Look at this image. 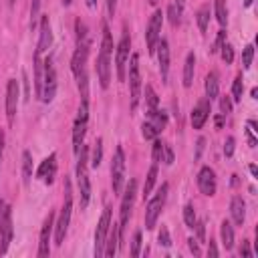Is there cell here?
Segmentation results:
<instances>
[{
  "mask_svg": "<svg viewBox=\"0 0 258 258\" xmlns=\"http://www.w3.org/2000/svg\"><path fill=\"white\" fill-rule=\"evenodd\" d=\"M170 20L173 24H179V20H182V6H177L175 2L170 6Z\"/></svg>",
  "mask_w": 258,
  "mask_h": 258,
  "instance_id": "f35d334b",
  "label": "cell"
},
{
  "mask_svg": "<svg viewBox=\"0 0 258 258\" xmlns=\"http://www.w3.org/2000/svg\"><path fill=\"white\" fill-rule=\"evenodd\" d=\"M0 254H6L8 244L12 242V214L10 208L6 206V214H4V222H2V230H0Z\"/></svg>",
  "mask_w": 258,
  "mask_h": 258,
  "instance_id": "ac0fdd59",
  "label": "cell"
},
{
  "mask_svg": "<svg viewBox=\"0 0 258 258\" xmlns=\"http://www.w3.org/2000/svg\"><path fill=\"white\" fill-rule=\"evenodd\" d=\"M57 93V71L53 67V61L46 59L44 61V71H43V91H41V99L44 103H50L55 99Z\"/></svg>",
  "mask_w": 258,
  "mask_h": 258,
  "instance_id": "ba28073f",
  "label": "cell"
},
{
  "mask_svg": "<svg viewBox=\"0 0 258 258\" xmlns=\"http://www.w3.org/2000/svg\"><path fill=\"white\" fill-rule=\"evenodd\" d=\"M188 242H190V250H192V252H194V254L198 256V254H200V248H198V242H196L194 238H190Z\"/></svg>",
  "mask_w": 258,
  "mask_h": 258,
  "instance_id": "816d5d0a",
  "label": "cell"
},
{
  "mask_svg": "<svg viewBox=\"0 0 258 258\" xmlns=\"http://www.w3.org/2000/svg\"><path fill=\"white\" fill-rule=\"evenodd\" d=\"M145 101H147V105H149V111L151 109H158L160 99H158V95H156V91H153L151 85H145Z\"/></svg>",
  "mask_w": 258,
  "mask_h": 258,
  "instance_id": "4dcf8cb0",
  "label": "cell"
},
{
  "mask_svg": "<svg viewBox=\"0 0 258 258\" xmlns=\"http://www.w3.org/2000/svg\"><path fill=\"white\" fill-rule=\"evenodd\" d=\"M77 156H79V164H77V184H79V194H81V208L85 210L89 206V200H91V182H89V175H87L89 149L85 145H81V151L77 153Z\"/></svg>",
  "mask_w": 258,
  "mask_h": 258,
  "instance_id": "3957f363",
  "label": "cell"
},
{
  "mask_svg": "<svg viewBox=\"0 0 258 258\" xmlns=\"http://www.w3.org/2000/svg\"><path fill=\"white\" fill-rule=\"evenodd\" d=\"M156 179H158V164H153L147 172V177H145V186H143V198H147L156 186Z\"/></svg>",
  "mask_w": 258,
  "mask_h": 258,
  "instance_id": "4316f807",
  "label": "cell"
},
{
  "mask_svg": "<svg viewBox=\"0 0 258 258\" xmlns=\"http://www.w3.org/2000/svg\"><path fill=\"white\" fill-rule=\"evenodd\" d=\"M158 59H160V71H162V79H168V69H170V44L166 39L158 41Z\"/></svg>",
  "mask_w": 258,
  "mask_h": 258,
  "instance_id": "44dd1931",
  "label": "cell"
},
{
  "mask_svg": "<svg viewBox=\"0 0 258 258\" xmlns=\"http://www.w3.org/2000/svg\"><path fill=\"white\" fill-rule=\"evenodd\" d=\"M87 121H89V101L83 99L79 113H77V119H75V127H73V151L75 153L81 151V145H83V139L87 133Z\"/></svg>",
  "mask_w": 258,
  "mask_h": 258,
  "instance_id": "5b68a950",
  "label": "cell"
},
{
  "mask_svg": "<svg viewBox=\"0 0 258 258\" xmlns=\"http://www.w3.org/2000/svg\"><path fill=\"white\" fill-rule=\"evenodd\" d=\"M168 190L170 186L168 184H162L160 192L156 194V198H151L149 204H147V208H145V228L147 230H153L156 228V222L162 214V208H164V204H166V198H168Z\"/></svg>",
  "mask_w": 258,
  "mask_h": 258,
  "instance_id": "8992f818",
  "label": "cell"
},
{
  "mask_svg": "<svg viewBox=\"0 0 258 258\" xmlns=\"http://www.w3.org/2000/svg\"><path fill=\"white\" fill-rule=\"evenodd\" d=\"M87 4H89V8H93L95 6V0H87Z\"/></svg>",
  "mask_w": 258,
  "mask_h": 258,
  "instance_id": "9f6ffc18",
  "label": "cell"
},
{
  "mask_svg": "<svg viewBox=\"0 0 258 258\" xmlns=\"http://www.w3.org/2000/svg\"><path fill=\"white\" fill-rule=\"evenodd\" d=\"M41 2H43V0H33V4H31V16H33V24H35V20H37V16H39Z\"/></svg>",
  "mask_w": 258,
  "mask_h": 258,
  "instance_id": "bcb514c9",
  "label": "cell"
},
{
  "mask_svg": "<svg viewBox=\"0 0 258 258\" xmlns=\"http://www.w3.org/2000/svg\"><path fill=\"white\" fill-rule=\"evenodd\" d=\"M208 20H210V6H202L198 10V27L202 33L208 31Z\"/></svg>",
  "mask_w": 258,
  "mask_h": 258,
  "instance_id": "f1b7e54d",
  "label": "cell"
},
{
  "mask_svg": "<svg viewBox=\"0 0 258 258\" xmlns=\"http://www.w3.org/2000/svg\"><path fill=\"white\" fill-rule=\"evenodd\" d=\"M22 175H24V184H29L31 177H33V158H31V151H22Z\"/></svg>",
  "mask_w": 258,
  "mask_h": 258,
  "instance_id": "83f0119b",
  "label": "cell"
},
{
  "mask_svg": "<svg viewBox=\"0 0 258 258\" xmlns=\"http://www.w3.org/2000/svg\"><path fill=\"white\" fill-rule=\"evenodd\" d=\"M194 71H196V57H194V53H190L186 57V65H184V87H192Z\"/></svg>",
  "mask_w": 258,
  "mask_h": 258,
  "instance_id": "484cf974",
  "label": "cell"
},
{
  "mask_svg": "<svg viewBox=\"0 0 258 258\" xmlns=\"http://www.w3.org/2000/svg\"><path fill=\"white\" fill-rule=\"evenodd\" d=\"M224 35H226V33H224V31H220V35H218V41H216V48H214V50H220V46L224 44Z\"/></svg>",
  "mask_w": 258,
  "mask_h": 258,
  "instance_id": "f5cc1de1",
  "label": "cell"
},
{
  "mask_svg": "<svg viewBox=\"0 0 258 258\" xmlns=\"http://www.w3.org/2000/svg\"><path fill=\"white\" fill-rule=\"evenodd\" d=\"M55 214L53 212H48V216H46V220H44V224H43V230H41V242H39V256H48L50 254V246H48V242H50V232H53V228H55Z\"/></svg>",
  "mask_w": 258,
  "mask_h": 258,
  "instance_id": "9a60e30c",
  "label": "cell"
},
{
  "mask_svg": "<svg viewBox=\"0 0 258 258\" xmlns=\"http://www.w3.org/2000/svg\"><path fill=\"white\" fill-rule=\"evenodd\" d=\"M111 50H113L111 31L107 24H103V43H101V53L97 59V75H99L103 89H107L109 81H111Z\"/></svg>",
  "mask_w": 258,
  "mask_h": 258,
  "instance_id": "7a4b0ae2",
  "label": "cell"
},
{
  "mask_svg": "<svg viewBox=\"0 0 258 258\" xmlns=\"http://www.w3.org/2000/svg\"><path fill=\"white\" fill-rule=\"evenodd\" d=\"M198 188L204 196H214L216 194V173L212 168H202L198 173Z\"/></svg>",
  "mask_w": 258,
  "mask_h": 258,
  "instance_id": "5bb4252c",
  "label": "cell"
},
{
  "mask_svg": "<svg viewBox=\"0 0 258 258\" xmlns=\"http://www.w3.org/2000/svg\"><path fill=\"white\" fill-rule=\"evenodd\" d=\"M254 131H256V123L250 119V121H248V129H246V137H248V145H250V147H256V143H258Z\"/></svg>",
  "mask_w": 258,
  "mask_h": 258,
  "instance_id": "8d00e7d4",
  "label": "cell"
},
{
  "mask_svg": "<svg viewBox=\"0 0 258 258\" xmlns=\"http://www.w3.org/2000/svg\"><path fill=\"white\" fill-rule=\"evenodd\" d=\"M220 234H222V244L226 250H232L234 248V228L228 220L222 222V228H220Z\"/></svg>",
  "mask_w": 258,
  "mask_h": 258,
  "instance_id": "cb8c5ba5",
  "label": "cell"
},
{
  "mask_svg": "<svg viewBox=\"0 0 258 258\" xmlns=\"http://www.w3.org/2000/svg\"><path fill=\"white\" fill-rule=\"evenodd\" d=\"M149 4H153V6H156V4H158V0H149Z\"/></svg>",
  "mask_w": 258,
  "mask_h": 258,
  "instance_id": "680465c9",
  "label": "cell"
},
{
  "mask_svg": "<svg viewBox=\"0 0 258 258\" xmlns=\"http://www.w3.org/2000/svg\"><path fill=\"white\" fill-rule=\"evenodd\" d=\"M129 91H131V109H137L141 97V75L137 55H131V63H129Z\"/></svg>",
  "mask_w": 258,
  "mask_h": 258,
  "instance_id": "9c48e42d",
  "label": "cell"
},
{
  "mask_svg": "<svg viewBox=\"0 0 258 258\" xmlns=\"http://www.w3.org/2000/svg\"><path fill=\"white\" fill-rule=\"evenodd\" d=\"M2 151H4V133L0 131V160H2Z\"/></svg>",
  "mask_w": 258,
  "mask_h": 258,
  "instance_id": "db71d44e",
  "label": "cell"
},
{
  "mask_svg": "<svg viewBox=\"0 0 258 258\" xmlns=\"http://www.w3.org/2000/svg\"><path fill=\"white\" fill-rule=\"evenodd\" d=\"M135 192H137V182L131 179L125 188V194H123V200H121V222H119V240L123 236V230H125V224L131 216V208H133V202H135Z\"/></svg>",
  "mask_w": 258,
  "mask_h": 258,
  "instance_id": "30bf717a",
  "label": "cell"
},
{
  "mask_svg": "<svg viewBox=\"0 0 258 258\" xmlns=\"http://www.w3.org/2000/svg\"><path fill=\"white\" fill-rule=\"evenodd\" d=\"M224 153H226V158H230L232 153H234V137H228L226 143H224Z\"/></svg>",
  "mask_w": 258,
  "mask_h": 258,
  "instance_id": "ee69618b",
  "label": "cell"
},
{
  "mask_svg": "<svg viewBox=\"0 0 258 258\" xmlns=\"http://www.w3.org/2000/svg\"><path fill=\"white\" fill-rule=\"evenodd\" d=\"M50 44H53V33H50V22H48V16H43V18H41V39H39L37 53L43 55Z\"/></svg>",
  "mask_w": 258,
  "mask_h": 258,
  "instance_id": "ffe728a7",
  "label": "cell"
},
{
  "mask_svg": "<svg viewBox=\"0 0 258 258\" xmlns=\"http://www.w3.org/2000/svg\"><path fill=\"white\" fill-rule=\"evenodd\" d=\"M139 250H141V232H135L131 242V256H139Z\"/></svg>",
  "mask_w": 258,
  "mask_h": 258,
  "instance_id": "b9f144b4",
  "label": "cell"
},
{
  "mask_svg": "<svg viewBox=\"0 0 258 258\" xmlns=\"http://www.w3.org/2000/svg\"><path fill=\"white\" fill-rule=\"evenodd\" d=\"M218 91H220V83H218V75L216 73H210L206 77V99H216L218 97Z\"/></svg>",
  "mask_w": 258,
  "mask_h": 258,
  "instance_id": "d4e9b609",
  "label": "cell"
},
{
  "mask_svg": "<svg viewBox=\"0 0 258 258\" xmlns=\"http://www.w3.org/2000/svg\"><path fill=\"white\" fill-rule=\"evenodd\" d=\"M71 212H73V194H71V184L65 182V206L61 210L59 222L55 226V244H63L65 236H67V230H69V222H71Z\"/></svg>",
  "mask_w": 258,
  "mask_h": 258,
  "instance_id": "277c9868",
  "label": "cell"
},
{
  "mask_svg": "<svg viewBox=\"0 0 258 258\" xmlns=\"http://www.w3.org/2000/svg\"><path fill=\"white\" fill-rule=\"evenodd\" d=\"M101 160H103V139H97V141H95V147H93V156H91V166H93V168H99V166H101Z\"/></svg>",
  "mask_w": 258,
  "mask_h": 258,
  "instance_id": "f546056e",
  "label": "cell"
},
{
  "mask_svg": "<svg viewBox=\"0 0 258 258\" xmlns=\"http://www.w3.org/2000/svg\"><path fill=\"white\" fill-rule=\"evenodd\" d=\"M63 2H65V4H67V6H69V4H71V0H63Z\"/></svg>",
  "mask_w": 258,
  "mask_h": 258,
  "instance_id": "91938a15",
  "label": "cell"
},
{
  "mask_svg": "<svg viewBox=\"0 0 258 258\" xmlns=\"http://www.w3.org/2000/svg\"><path fill=\"white\" fill-rule=\"evenodd\" d=\"M184 220H186L188 228H196L198 218H196V212H194V206H192V204H188L186 208H184Z\"/></svg>",
  "mask_w": 258,
  "mask_h": 258,
  "instance_id": "e575fe53",
  "label": "cell"
},
{
  "mask_svg": "<svg viewBox=\"0 0 258 258\" xmlns=\"http://www.w3.org/2000/svg\"><path fill=\"white\" fill-rule=\"evenodd\" d=\"M242 93H244V83H242V75H238L234 85H232V99H234L236 103L242 101Z\"/></svg>",
  "mask_w": 258,
  "mask_h": 258,
  "instance_id": "1f68e13d",
  "label": "cell"
},
{
  "mask_svg": "<svg viewBox=\"0 0 258 258\" xmlns=\"http://www.w3.org/2000/svg\"><path fill=\"white\" fill-rule=\"evenodd\" d=\"M250 173H252V175H254V177H256V175H258V170H256V166H250Z\"/></svg>",
  "mask_w": 258,
  "mask_h": 258,
  "instance_id": "11a10c76",
  "label": "cell"
},
{
  "mask_svg": "<svg viewBox=\"0 0 258 258\" xmlns=\"http://www.w3.org/2000/svg\"><path fill=\"white\" fill-rule=\"evenodd\" d=\"M158 240H160V244H162V246H172V238H170V230H168L166 226H162V230H160V236H158Z\"/></svg>",
  "mask_w": 258,
  "mask_h": 258,
  "instance_id": "60d3db41",
  "label": "cell"
},
{
  "mask_svg": "<svg viewBox=\"0 0 258 258\" xmlns=\"http://www.w3.org/2000/svg\"><path fill=\"white\" fill-rule=\"evenodd\" d=\"M16 107H18V81L10 79L8 85H6V115H8V123H14Z\"/></svg>",
  "mask_w": 258,
  "mask_h": 258,
  "instance_id": "2e32d148",
  "label": "cell"
},
{
  "mask_svg": "<svg viewBox=\"0 0 258 258\" xmlns=\"http://www.w3.org/2000/svg\"><path fill=\"white\" fill-rule=\"evenodd\" d=\"M220 109H222L224 115H228V113L232 111V101H230L228 97H222V101H220Z\"/></svg>",
  "mask_w": 258,
  "mask_h": 258,
  "instance_id": "f6af8a7d",
  "label": "cell"
},
{
  "mask_svg": "<svg viewBox=\"0 0 258 258\" xmlns=\"http://www.w3.org/2000/svg\"><path fill=\"white\" fill-rule=\"evenodd\" d=\"M164 162H166L168 166H172V164H173V151H172V147H170V145H166V143H164Z\"/></svg>",
  "mask_w": 258,
  "mask_h": 258,
  "instance_id": "7bdbcfd3",
  "label": "cell"
},
{
  "mask_svg": "<svg viewBox=\"0 0 258 258\" xmlns=\"http://www.w3.org/2000/svg\"><path fill=\"white\" fill-rule=\"evenodd\" d=\"M244 4H246V6H252V0H244Z\"/></svg>",
  "mask_w": 258,
  "mask_h": 258,
  "instance_id": "6f0895ef",
  "label": "cell"
},
{
  "mask_svg": "<svg viewBox=\"0 0 258 258\" xmlns=\"http://www.w3.org/2000/svg\"><path fill=\"white\" fill-rule=\"evenodd\" d=\"M129 35L127 31L123 33L119 44H117V53H115V67H117V79L119 81H125V67H127V59H129Z\"/></svg>",
  "mask_w": 258,
  "mask_h": 258,
  "instance_id": "4fadbf2b",
  "label": "cell"
},
{
  "mask_svg": "<svg viewBox=\"0 0 258 258\" xmlns=\"http://www.w3.org/2000/svg\"><path fill=\"white\" fill-rule=\"evenodd\" d=\"M218 254H220V252H218L214 240H210V244H208V256H218Z\"/></svg>",
  "mask_w": 258,
  "mask_h": 258,
  "instance_id": "f907efd6",
  "label": "cell"
},
{
  "mask_svg": "<svg viewBox=\"0 0 258 258\" xmlns=\"http://www.w3.org/2000/svg\"><path fill=\"white\" fill-rule=\"evenodd\" d=\"M113 230H111V234H107V240H105V248H103V256H109L113 258L117 254V248H119V226L111 224Z\"/></svg>",
  "mask_w": 258,
  "mask_h": 258,
  "instance_id": "603a6c76",
  "label": "cell"
},
{
  "mask_svg": "<svg viewBox=\"0 0 258 258\" xmlns=\"http://www.w3.org/2000/svg\"><path fill=\"white\" fill-rule=\"evenodd\" d=\"M162 156H164V143L160 139H153V162H162Z\"/></svg>",
  "mask_w": 258,
  "mask_h": 258,
  "instance_id": "ab89813d",
  "label": "cell"
},
{
  "mask_svg": "<svg viewBox=\"0 0 258 258\" xmlns=\"http://www.w3.org/2000/svg\"><path fill=\"white\" fill-rule=\"evenodd\" d=\"M252 57H254V46L248 44V46L244 48V53H242V67H244V69H250V65H252Z\"/></svg>",
  "mask_w": 258,
  "mask_h": 258,
  "instance_id": "d590c367",
  "label": "cell"
},
{
  "mask_svg": "<svg viewBox=\"0 0 258 258\" xmlns=\"http://www.w3.org/2000/svg\"><path fill=\"white\" fill-rule=\"evenodd\" d=\"M162 24H164V12L156 10V12H153V16L149 18L147 33H145V41H147V50H149V53H156L158 41L162 37Z\"/></svg>",
  "mask_w": 258,
  "mask_h": 258,
  "instance_id": "7c38bea8",
  "label": "cell"
},
{
  "mask_svg": "<svg viewBox=\"0 0 258 258\" xmlns=\"http://www.w3.org/2000/svg\"><path fill=\"white\" fill-rule=\"evenodd\" d=\"M107 10H109L111 16L115 14V10H117V0H107Z\"/></svg>",
  "mask_w": 258,
  "mask_h": 258,
  "instance_id": "681fc988",
  "label": "cell"
},
{
  "mask_svg": "<svg viewBox=\"0 0 258 258\" xmlns=\"http://www.w3.org/2000/svg\"><path fill=\"white\" fill-rule=\"evenodd\" d=\"M75 29H77V50L73 55V61H71V69L77 77V85H79V91H81V97L87 99L89 97V85H87V57H89V33H87V27L85 22L77 20L75 22Z\"/></svg>",
  "mask_w": 258,
  "mask_h": 258,
  "instance_id": "6da1fadb",
  "label": "cell"
},
{
  "mask_svg": "<svg viewBox=\"0 0 258 258\" xmlns=\"http://www.w3.org/2000/svg\"><path fill=\"white\" fill-rule=\"evenodd\" d=\"M125 184V153L123 147L119 145L115 149V156H113V164H111V186H113V194L119 196Z\"/></svg>",
  "mask_w": 258,
  "mask_h": 258,
  "instance_id": "52a82bcc",
  "label": "cell"
},
{
  "mask_svg": "<svg viewBox=\"0 0 258 258\" xmlns=\"http://www.w3.org/2000/svg\"><path fill=\"white\" fill-rule=\"evenodd\" d=\"M208 117H210V99H202V101H198V105L192 111V125H194V129H202Z\"/></svg>",
  "mask_w": 258,
  "mask_h": 258,
  "instance_id": "e0dca14e",
  "label": "cell"
},
{
  "mask_svg": "<svg viewBox=\"0 0 258 258\" xmlns=\"http://www.w3.org/2000/svg\"><path fill=\"white\" fill-rule=\"evenodd\" d=\"M141 133H143V137L145 139H156L158 137V133H160V129L153 125L151 121H147V123H143L141 125Z\"/></svg>",
  "mask_w": 258,
  "mask_h": 258,
  "instance_id": "836d02e7",
  "label": "cell"
},
{
  "mask_svg": "<svg viewBox=\"0 0 258 258\" xmlns=\"http://www.w3.org/2000/svg\"><path fill=\"white\" fill-rule=\"evenodd\" d=\"M216 18H218V22L222 24V27L228 22V10H226L224 0H216Z\"/></svg>",
  "mask_w": 258,
  "mask_h": 258,
  "instance_id": "d6a6232c",
  "label": "cell"
},
{
  "mask_svg": "<svg viewBox=\"0 0 258 258\" xmlns=\"http://www.w3.org/2000/svg\"><path fill=\"white\" fill-rule=\"evenodd\" d=\"M4 214H6V202L0 200V230H2V222H4Z\"/></svg>",
  "mask_w": 258,
  "mask_h": 258,
  "instance_id": "7dc6e473",
  "label": "cell"
},
{
  "mask_svg": "<svg viewBox=\"0 0 258 258\" xmlns=\"http://www.w3.org/2000/svg\"><path fill=\"white\" fill-rule=\"evenodd\" d=\"M230 212H232V218H234V222L238 226L244 224V218H246V204L240 196H234L230 202Z\"/></svg>",
  "mask_w": 258,
  "mask_h": 258,
  "instance_id": "7402d4cb",
  "label": "cell"
},
{
  "mask_svg": "<svg viewBox=\"0 0 258 258\" xmlns=\"http://www.w3.org/2000/svg\"><path fill=\"white\" fill-rule=\"evenodd\" d=\"M55 173H57V156H55V153H50V156L41 164L37 175L43 177L46 184H53L55 182Z\"/></svg>",
  "mask_w": 258,
  "mask_h": 258,
  "instance_id": "d6986e66",
  "label": "cell"
},
{
  "mask_svg": "<svg viewBox=\"0 0 258 258\" xmlns=\"http://www.w3.org/2000/svg\"><path fill=\"white\" fill-rule=\"evenodd\" d=\"M111 228V206H107L101 214V220L97 224V232H95V256H103V248H105V240Z\"/></svg>",
  "mask_w": 258,
  "mask_h": 258,
  "instance_id": "8fae6325",
  "label": "cell"
},
{
  "mask_svg": "<svg viewBox=\"0 0 258 258\" xmlns=\"http://www.w3.org/2000/svg\"><path fill=\"white\" fill-rule=\"evenodd\" d=\"M220 50H222V59H224L226 65H230L232 61H234V48H232V44H222Z\"/></svg>",
  "mask_w": 258,
  "mask_h": 258,
  "instance_id": "74e56055",
  "label": "cell"
},
{
  "mask_svg": "<svg viewBox=\"0 0 258 258\" xmlns=\"http://www.w3.org/2000/svg\"><path fill=\"white\" fill-rule=\"evenodd\" d=\"M240 254H242L244 258H250V256H252V250H250V246H248V242H242V248H240Z\"/></svg>",
  "mask_w": 258,
  "mask_h": 258,
  "instance_id": "c3c4849f",
  "label": "cell"
}]
</instances>
